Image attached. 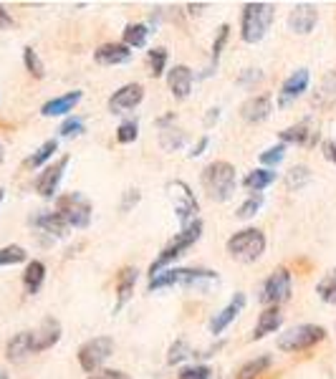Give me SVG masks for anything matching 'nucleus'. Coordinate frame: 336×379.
Masks as SVG:
<instances>
[{"label": "nucleus", "instance_id": "obj_1", "mask_svg": "<svg viewBox=\"0 0 336 379\" xmlns=\"http://www.w3.org/2000/svg\"><path fill=\"white\" fill-rule=\"evenodd\" d=\"M203 187L207 192L212 203H225L235 195V187H238V175H235V167L230 162H210L207 167L203 169Z\"/></svg>", "mask_w": 336, "mask_h": 379}, {"label": "nucleus", "instance_id": "obj_2", "mask_svg": "<svg viewBox=\"0 0 336 379\" xmlns=\"http://www.w3.org/2000/svg\"><path fill=\"white\" fill-rule=\"evenodd\" d=\"M273 18H276V8L270 3H245L241 15V38L245 44L263 41Z\"/></svg>", "mask_w": 336, "mask_h": 379}, {"label": "nucleus", "instance_id": "obj_3", "mask_svg": "<svg viewBox=\"0 0 336 379\" xmlns=\"http://www.w3.org/2000/svg\"><path fill=\"white\" fill-rule=\"evenodd\" d=\"M200 235H203V220H192L190 225H185L180 233L172 238V241L162 248V253L157 255V261L149 266V276H154V273H160V270H165L172 261H177L180 255L185 253V250L190 248V246H195V243L200 241Z\"/></svg>", "mask_w": 336, "mask_h": 379}, {"label": "nucleus", "instance_id": "obj_4", "mask_svg": "<svg viewBox=\"0 0 336 379\" xmlns=\"http://www.w3.org/2000/svg\"><path fill=\"white\" fill-rule=\"evenodd\" d=\"M203 281H218V273L203 268H167L149 278V291H162V288H172V286L200 288Z\"/></svg>", "mask_w": 336, "mask_h": 379}, {"label": "nucleus", "instance_id": "obj_5", "mask_svg": "<svg viewBox=\"0 0 336 379\" xmlns=\"http://www.w3.org/2000/svg\"><path fill=\"white\" fill-rule=\"evenodd\" d=\"M326 339V329L316 326V324H296V326L286 329L283 334L278 336V349L288 351V354H299L306 351L311 346H316L319 342Z\"/></svg>", "mask_w": 336, "mask_h": 379}, {"label": "nucleus", "instance_id": "obj_6", "mask_svg": "<svg viewBox=\"0 0 336 379\" xmlns=\"http://www.w3.org/2000/svg\"><path fill=\"white\" fill-rule=\"evenodd\" d=\"M225 248L230 253V258H235V261L253 263L265 253V235L258 228H245V230H238L227 241Z\"/></svg>", "mask_w": 336, "mask_h": 379}, {"label": "nucleus", "instance_id": "obj_7", "mask_svg": "<svg viewBox=\"0 0 336 379\" xmlns=\"http://www.w3.org/2000/svg\"><path fill=\"white\" fill-rule=\"evenodd\" d=\"M56 212L64 218L68 228H88V223H91V203L81 192L61 195L59 203H56Z\"/></svg>", "mask_w": 336, "mask_h": 379}, {"label": "nucleus", "instance_id": "obj_8", "mask_svg": "<svg viewBox=\"0 0 336 379\" xmlns=\"http://www.w3.org/2000/svg\"><path fill=\"white\" fill-rule=\"evenodd\" d=\"M114 354V339L111 336H94L86 344H81L79 349V364L86 374L99 372L104 362Z\"/></svg>", "mask_w": 336, "mask_h": 379}, {"label": "nucleus", "instance_id": "obj_9", "mask_svg": "<svg viewBox=\"0 0 336 379\" xmlns=\"http://www.w3.org/2000/svg\"><path fill=\"white\" fill-rule=\"evenodd\" d=\"M167 195L169 200L175 203V212H177V220H180V225H190L195 215H198V200L192 195V190L187 183L183 180H172L167 183Z\"/></svg>", "mask_w": 336, "mask_h": 379}, {"label": "nucleus", "instance_id": "obj_10", "mask_svg": "<svg viewBox=\"0 0 336 379\" xmlns=\"http://www.w3.org/2000/svg\"><path fill=\"white\" fill-rule=\"evenodd\" d=\"M291 286H293L291 270L276 268L268 278H265L261 301H263L265 306H278V304H283V301L291 299Z\"/></svg>", "mask_w": 336, "mask_h": 379}, {"label": "nucleus", "instance_id": "obj_11", "mask_svg": "<svg viewBox=\"0 0 336 379\" xmlns=\"http://www.w3.org/2000/svg\"><path fill=\"white\" fill-rule=\"evenodd\" d=\"M68 162H71V157L64 154V157H59L53 165H46L44 172L36 177V192L38 195L41 197H53L56 195V190H59L61 180H64V172H66V167H68Z\"/></svg>", "mask_w": 336, "mask_h": 379}, {"label": "nucleus", "instance_id": "obj_12", "mask_svg": "<svg viewBox=\"0 0 336 379\" xmlns=\"http://www.w3.org/2000/svg\"><path fill=\"white\" fill-rule=\"evenodd\" d=\"M142 99H144V89H142V84H124V86L117 89V91L109 96V111L111 114L129 111V109H134V107H139Z\"/></svg>", "mask_w": 336, "mask_h": 379}, {"label": "nucleus", "instance_id": "obj_13", "mask_svg": "<svg viewBox=\"0 0 336 379\" xmlns=\"http://www.w3.org/2000/svg\"><path fill=\"white\" fill-rule=\"evenodd\" d=\"M316 21H319V10H316V6H311V3H299V6H293L291 13H288V28H291L293 33H299V36L311 33Z\"/></svg>", "mask_w": 336, "mask_h": 379}, {"label": "nucleus", "instance_id": "obj_14", "mask_svg": "<svg viewBox=\"0 0 336 379\" xmlns=\"http://www.w3.org/2000/svg\"><path fill=\"white\" fill-rule=\"evenodd\" d=\"M59 339H61V324H59V319H51V316H48V319L41 321V326L30 331V342H33V354L51 349L53 344H59Z\"/></svg>", "mask_w": 336, "mask_h": 379}, {"label": "nucleus", "instance_id": "obj_15", "mask_svg": "<svg viewBox=\"0 0 336 379\" xmlns=\"http://www.w3.org/2000/svg\"><path fill=\"white\" fill-rule=\"evenodd\" d=\"M308 68H296V71L283 81V86H281V96H278V107H288L291 102H296L304 91L308 89Z\"/></svg>", "mask_w": 336, "mask_h": 379}, {"label": "nucleus", "instance_id": "obj_16", "mask_svg": "<svg viewBox=\"0 0 336 379\" xmlns=\"http://www.w3.org/2000/svg\"><path fill=\"white\" fill-rule=\"evenodd\" d=\"M167 84H169V91H172L175 99H187L192 91V84H195V73H192L190 66L177 64L169 68Z\"/></svg>", "mask_w": 336, "mask_h": 379}, {"label": "nucleus", "instance_id": "obj_17", "mask_svg": "<svg viewBox=\"0 0 336 379\" xmlns=\"http://www.w3.org/2000/svg\"><path fill=\"white\" fill-rule=\"evenodd\" d=\"M245 308V293H235L233 299H230V304H227L223 311H218V314L212 316L210 321V334H223L230 324H233L238 316H241V311Z\"/></svg>", "mask_w": 336, "mask_h": 379}, {"label": "nucleus", "instance_id": "obj_18", "mask_svg": "<svg viewBox=\"0 0 336 379\" xmlns=\"http://www.w3.org/2000/svg\"><path fill=\"white\" fill-rule=\"evenodd\" d=\"M270 111H273V104H270V96L265 94H258V96H250L245 99L241 107V117L248 122V124H261L265 119L270 117Z\"/></svg>", "mask_w": 336, "mask_h": 379}, {"label": "nucleus", "instance_id": "obj_19", "mask_svg": "<svg viewBox=\"0 0 336 379\" xmlns=\"http://www.w3.org/2000/svg\"><path fill=\"white\" fill-rule=\"evenodd\" d=\"M319 139V131L311 127V122H299L281 131V145H299V147H314Z\"/></svg>", "mask_w": 336, "mask_h": 379}, {"label": "nucleus", "instance_id": "obj_20", "mask_svg": "<svg viewBox=\"0 0 336 379\" xmlns=\"http://www.w3.org/2000/svg\"><path fill=\"white\" fill-rule=\"evenodd\" d=\"M94 59L102 66H122L132 61V48H127L124 44H104L94 51Z\"/></svg>", "mask_w": 336, "mask_h": 379}, {"label": "nucleus", "instance_id": "obj_21", "mask_svg": "<svg viewBox=\"0 0 336 379\" xmlns=\"http://www.w3.org/2000/svg\"><path fill=\"white\" fill-rule=\"evenodd\" d=\"M137 276H139V270L134 268V266H124V268L119 270V276H117V306H114V311H119L122 306H127V301L134 296Z\"/></svg>", "mask_w": 336, "mask_h": 379}, {"label": "nucleus", "instance_id": "obj_22", "mask_svg": "<svg viewBox=\"0 0 336 379\" xmlns=\"http://www.w3.org/2000/svg\"><path fill=\"white\" fill-rule=\"evenodd\" d=\"M79 102H81V91H68V94L56 96L51 102H46L41 114H44V117H66V114H71L73 107Z\"/></svg>", "mask_w": 336, "mask_h": 379}, {"label": "nucleus", "instance_id": "obj_23", "mask_svg": "<svg viewBox=\"0 0 336 379\" xmlns=\"http://www.w3.org/2000/svg\"><path fill=\"white\" fill-rule=\"evenodd\" d=\"M283 324V314H281V308L278 306H268L263 308V314L258 316V324L253 329V339H263L268 334H276L278 329Z\"/></svg>", "mask_w": 336, "mask_h": 379}, {"label": "nucleus", "instance_id": "obj_24", "mask_svg": "<svg viewBox=\"0 0 336 379\" xmlns=\"http://www.w3.org/2000/svg\"><path fill=\"white\" fill-rule=\"evenodd\" d=\"M33 354V342H30V331H21V334H15L10 342H8L6 346V357L13 362V364H18V362H23L26 357H30Z\"/></svg>", "mask_w": 336, "mask_h": 379}, {"label": "nucleus", "instance_id": "obj_25", "mask_svg": "<svg viewBox=\"0 0 336 379\" xmlns=\"http://www.w3.org/2000/svg\"><path fill=\"white\" fill-rule=\"evenodd\" d=\"M276 169H253V172H248V177L243 180V185H245V190H248L250 195H261L265 187H270V185L276 183Z\"/></svg>", "mask_w": 336, "mask_h": 379}, {"label": "nucleus", "instance_id": "obj_26", "mask_svg": "<svg viewBox=\"0 0 336 379\" xmlns=\"http://www.w3.org/2000/svg\"><path fill=\"white\" fill-rule=\"evenodd\" d=\"M46 281V266L41 261H30L26 266V273H23V286H26V293L28 296H36L41 291V286Z\"/></svg>", "mask_w": 336, "mask_h": 379}, {"label": "nucleus", "instance_id": "obj_27", "mask_svg": "<svg viewBox=\"0 0 336 379\" xmlns=\"http://www.w3.org/2000/svg\"><path fill=\"white\" fill-rule=\"evenodd\" d=\"M36 228H41V230H46V233L51 235H66L68 225L64 223V218H61L59 212H41V215H36V218L30 220Z\"/></svg>", "mask_w": 336, "mask_h": 379}, {"label": "nucleus", "instance_id": "obj_28", "mask_svg": "<svg viewBox=\"0 0 336 379\" xmlns=\"http://www.w3.org/2000/svg\"><path fill=\"white\" fill-rule=\"evenodd\" d=\"M270 364H273V357H270V354H263V357L250 359V362H245V364L238 369V379H258V377H263V374L270 369Z\"/></svg>", "mask_w": 336, "mask_h": 379}, {"label": "nucleus", "instance_id": "obj_29", "mask_svg": "<svg viewBox=\"0 0 336 379\" xmlns=\"http://www.w3.org/2000/svg\"><path fill=\"white\" fill-rule=\"evenodd\" d=\"M147 36H149V28L144 23H129L122 38H124L127 48H142V46H147Z\"/></svg>", "mask_w": 336, "mask_h": 379}, {"label": "nucleus", "instance_id": "obj_30", "mask_svg": "<svg viewBox=\"0 0 336 379\" xmlns=\"http://www.w3.org/2000/svg\"><path fill=\"white\" fill-rule=\"evenodd\" d=\"M56 152H59V139H48V142H44V145L38 147L36 152L30 154L26 165H28V167H33V169H36V167H44L46 162L51 160V157Z\"/></svg>", "mask_w": 336, "mask_h": 379}, {"label": "nucleus", "instance_id": "obj_31", "mask_svg": "<svg viewBox=\"0 0 336 379\" xmlns=\"http://www.w3.org/2000/svg\"><path fill=\"white\" fill-rule=\"evenodd\" d=\"M316 293L324 304H336V268H331L326 276L316 284Z\"/></svg>", "mask_w": 336, "mask_h": 379}, {"label": "nucleus", "instance_id": "obj_32", "mask_svg": "<svg viewBox=\"0 0 336 379\" xmlns=\"http://www.w3.org/2000/svg\"><path fill=\"white\" fill-rule=\"evenodd\" d=\"M23 64H26V71L33 76V79H44L46 76V66H44V61H41V56H38L30 46H26L23 48Z\"/></svg>", "mask_w": 336, "mask_h": 379}, {"label": "nucleus", "instance_id": "obj_33", "mask_svg": "<svg viewBox=\"0 0 336 379\" xmlns=\"http://www.w3.org/2000/svg\"><path fill=\"white\" fill-rule=\"evenodd\" d=\"M26 258H28L26 248H21V246H6V248H0V268L3 266H18Z\"/></svg>", "mask_w": 336, "mask_h": 379}, {"label": "nucleus", "instance_id": "obj_34", "mask_svg": "<svg viewBox=\"0 0 336 379\" xmlns=\"http://www.w3.org/2000/svg\"><path fill=\"white\" fill-rule=\"evenodd\" d=\"M160 145L165 152H175V149H180V147L185 145V134L177 129H162L160 134Z\"/></svg>", "mask_w": 336, "mask_h": 379}, {"label": "nucleus", "instance_id": "obj_35", "mask_svg": "<svg viewBox=\"0 0 336 379\" xmlns=\"http://www.w3.org/2000/svg\"><path fill=\"white\" fill-rule=\"evenodd\" d=\"M308 180H311V172H308V167H304V165L288 169V175H286V185L291 190H301Z\"/></svg>", "mask_w": 336, "mask_h": 379}, {"label": "nucleus", "instance_id": "obj_36", "mask_svg": "<svg viewBox=\"0 0 336 379\" xmlns=\"http://www.w3.org/2000/svg\"><path fill=\"white\" fill-rule=\"evenodd\" d=\"M137 137H139V124L134 122V119H127V122L119 124V129H117V142L119 145H132Z\"/></svg>", "mask_w": 336, "mask_h": 379}, {"label": "nucleus", "instance_id": "obj_37", "mask_svg": "<svg viewBox=\"0 0 336 379\" xmlns=\"http://www.w3.org/2000/svg\"><path fill=\"white\" fill-rule=\"evenodd\" d=\"M263 207V195H250L245 203L238 207V212H235V218H241V220H248V218H253L258 210Z\"/></svg>", "mask_w": 336, "mask_h": 379}, {"label": "nucleus", "instance_id": "obj_38", "mask_svg": "<svg viewBox=\"0 0 336 379\" xmlns=\"http://www.w3.org/2000/svg\"><path fill=\"white\" fill-rule=\"evenodd\" d=\"M165 66H167V51L165 48H152L149 51V73L154 79L165 73Z\"/></svg>", "mask_w": 336, "mask_h": 379}, {"label": "nucleus", "instance_id": "obj_39", "mask_svg": "<svg viewBox=\"0 0 336 379\" xmlns=\"http://www.w3.org/2000/svg\"><path fill=\"white\" fill-rule=\"evenodd\" d=\"M192 351H190V346H187V342L185 339H177L172 346H169V351H167V362L169 364H180L185 357H190Z\"/></svg>", "mask_w": 336, "mask_h": 379}, {"label": "nucleus", "instance_id": "obj_40", "mask_svg": "<svg viewBox=\"0 0 336 379\" xmlns=\"http://www.w3.org/2000/svg\"><path fill=\"white\" fill-rule=\"evenodd\" d=\"M283 157H286V145H276V147H270V149H265V152L261 154V162L265 165V169H270V167H276Z\"/></svg>", "mask_w": 336, "mask_h": 379}, {"label": "nucleus", "instance_id": "obj_41", "mask_svg": "<svg viewBox=\"0 0 336 379\" xmlns=\"http://www.w3.org/2000/svg\"><path fill=\"white\" fill-rule=\"evenodd\" d=\"M210 377H212L210 367L205 364H192L180 369V379H210Z\"/></svg>", "mask_w": 336, "mask_h": 379}, {"label": "nucleus", "instance_id": "obj_42", "mask_svg": "<svg viewBox=\"0 0 336 379\" xmlns=\"http://www.w3.org/2000/svg\"><path fill=\"white\" fill-rule=\"evenodd\" d=\"M227 36H230V26H220L218 30V38H215V44H212V66H218V59H220V53H223V46H225Z\"/></svg>", "mask_w": 336, "mask_h": 379}, {"label": "nucleus", "instance_id": "obj_43", "mask_svg": "<svg viewBox=\"0 0 336 379\" xmlns=\"http://www.w3.org/2000/svg\"><path fill=\"white\" fill-rule=\"evenodd\" d=\"M61 137H81L84 134V122L76 117H68L64 124H61Z\"/></svg>", "mask_w": 336, "mask_h": 379}, {"label": "nucleus", "instance_id": "obj_44", "mask_svg": "<svg viewBox=\"0 0 336 379\" xmlns=\"http://www.w3.org/2000/svg\"><path fill=\"white\" fill-rule=\"evenodd\" d=\"M88 379H132L127 372H119V369H102V372L88 374Z\"/></svg>", "mask_w": 336, "mask_h": 379}, {"label": "nucleus", "instance_id": "obj_45", "mask_svg": "<svg viewBox=\"0 0 336 379\" xmlns=\"http://www.w3.org/2000/svg\"><path fill=\"white\" fill-rule=\"evenodd\" d=\"M321 89H324V91H326V94H336V71H331L329 76L324 79Z\"/></svg>", "mask_w": 336, "mask_h": 379}, {"label": "nucleus", "instance_id": "obj_46", "mask_svg": "<svg viewBox=\"0 0 336 379\" xmlns=\"http://www.w3.org/2000/svg\"><path fill=\"white\" fill-rule=\"evenodd\" d=\"M207 145H210V137H203L198 142V145L192 147V152H187V157H200V154H203L205 149H207Z\"/></svg>", "mask_w": 336, "mask_h": 379}, {"label": "nucleus", "instance_id": "obj_47", "mask_svg": "<svg viewBox=\"0 0 336 379\" xmlns=\"http://www.w3.org/2000/svg\"><path fill=\"white\" fill-rule=\"evenodd\" d=\"M139 203V190H129L127 192V203L122 205V210H129V205H137Z\"/></svg>", "mask_w": 336, "mask_h": 379}, {"label": "nucleus", "instance_id": "obj_48", "mask_svg": "<svg viewBox=\"0 0 336 379\" xmlns=\"http://www.w3.org/2000/svg\"><path fill=\"white\" fill-rule=\"evenodd\" d=\"M10 26H13V18H10L6 8L0 6V28H10Z\"/></svg>", "mask_w": 336, "mask_h": 379}, {"label": "nucleus", "instance_id": "obj_49", "mask_svg": "<svg viewBox=\"0 0 336 379\" xmlns=\"http://www.w3.org/2000/svg\"><path fill=\"white\" fill-rule=\"evenodd\" d=\"M326 149V157H329L331 162H336V142H329V145L324 147Z\"/></svg>", "mask_w": 336, "mask_h": 379}, {"label": "nucleus", "instance_id": "obj_50", "mask_svg": "<svg viewBox=\"0 0 336 379\" xmlns=\"http://www.w3.org/2000/svg\"><path fill=\"white\" fill-rule=\"evenodd\" d=\"M3 160H6V149H3V145H0V165H3Z\"/></svg>", "mask_w": 336, "mask_h": 379}, {"label": "nucleus", "instance_id": "obj_51", "mask_svg": "<svg viewBox=\"0 0 336 379\" xmlns=\"http://www.w3.org/2000/svg\"><path fill=\"white\" fill-rule=\"evenodd\" d=\"M3 200H6V190H0V205H3Z\"/></svg>", "mask_w": 336, "mask_h": 379}, {"label": "nucleus", "instance_id": "obj_52", "mask_svg": "<svg viewBox=\"0 0 336 379\" xmlns=\"http://www.w3.org/2000/svg\"><path fill=\"white\" fill-rule=\"evenodd\" d=\"M0 379H3V374H0Z\"/></svg>", "mask_w": 336, "mask_h": 379}]
</instances>
